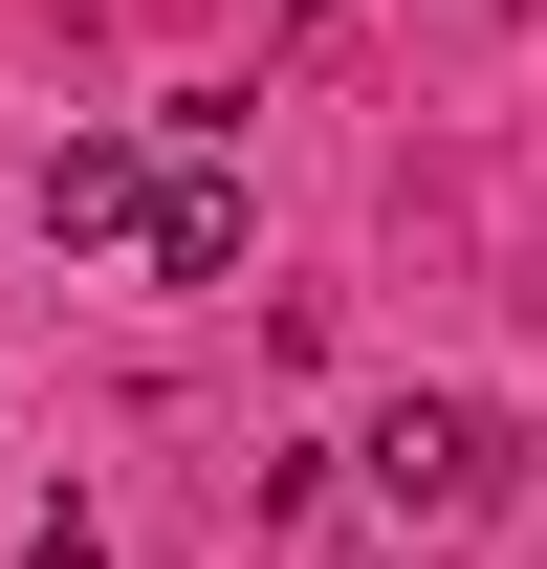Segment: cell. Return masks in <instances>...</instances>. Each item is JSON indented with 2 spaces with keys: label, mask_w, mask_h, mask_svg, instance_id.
<instances>
[{
  "label": "cell",
  "mask_w": 547,
  "mask_h": 569,
  "mask_svg": "<svg viewBox=\"0 0 547 569\" xmlns=\"http://www.w3.org/2000/svg\"><path fill=\"white\" fill-rule=\"evenodd\" d=\"M132 176H153L132 132H67L44 153V241H132Z\"/></svg>",
  "instance_id": "3957f363"
},
{
  "label": "cell",
  "mask_w": 547,
  "mask_h": 569,
  "mask_svg": "<svg viewBox=\"0 0 547 569\" xmlns=\"http://www.w3.org/2000/svg\"><path fill=\"white\" fill-rule=\"evenodd\" d=\"M504 460H526V438H504V395H395V417L350 438V503H372V526H481V503H504Z\"/></svg>",
  "instance_id": "6da1fadb"
},
{
  "label": "cell",
  "mask_w": 547,
  "mask_h": 569,
  "mask_svg": "<svg viewBox=\"0 0 547 569\" xmlns=\"http://www.w3.org/2000/svg\"><path fill=\"white\" fill-rule=\"evenodd\" d=\"M132 263L153 284H241V176H219V153H153L132 176Z\"/></svg>",
  "instance_id": "7a4b0ae2"
}]
</instances>
